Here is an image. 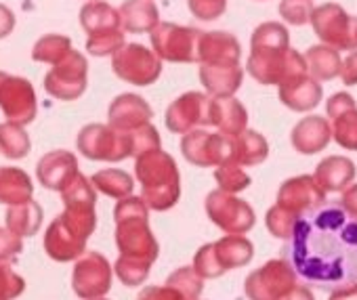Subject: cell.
Segmentation results:
<instances>
[{"instance_id": "cell-1", "label": "cell", "mask_w": 357, "mask_h": 300, "mask_svg": "<svg viewBox=\"0 0 357 300\" xmlns=\"http://www.w3.org/2000/svg\"><path fill=\"white\" fill-rule=\"evenodd\" d=\"M288 267L305 283L334 292L357 281V221L338 202L296 219L284 246Z\"/></svg>"}, {"instance_id": "cell-2", "label": "cell", "mask_w": 357, "mask_h": 300, "mask_svg": "<svg viewBox=\"0 0 357 300\" xmlns=\"http://www.w3.org/2000/svg\"><path fill=\"white\" fill-rule=\"evenodd\" d=\"M248 72L261 84H286L309 76L301 53L290 49V34L278 22L261 24L250 38Z\"/></svg>"}, {"instance_id": "cell-3", "label": "cell", "mask_w": 357, "mask_h": 300, "mask_svg": "<svg viewBox=\"0 0 357 300\" xmlns=\"http://www.w3.org/2000/svg\"><path fill=\"white\" fill-rule=\"evenodd\" d=\"M80 26L86 32V51L95 57L114 55L124 45L120 13L105 0L82 5Z\"/></svg>"}, {"instance_id": "cell-4", "label": "cell", "mask_w": 357, "mask_h": 300, "mask_svg": "<svg viewBox=\"0 0 357 300\" xmlns=\"http://www.w3.org/2000/svg\"><path fill=\"white\" fill-rule=\"evenodd\" d=\"M198 40H200V30L170 24V22H160L151 30L153 53L174 63L198 61Z\"/></svg>"}, {"instance_id": "cell-5", "label": "cell", "mask_w": 357, "mask_h": 300, "mask_svg": "<svg viewBox=\"0 0 357 300\" xmlns=\"http://www.w3.org/2000/svg\"><path fill=\"white\" fill-rule=\"evenodd\" d=\"M309 24L313 26V32L317 34V38L334 51L357 47L355 17H351L336 3H326V5L313 9Z\"/></svg>"}, {"instance_id": "cell-6", "label": "cell", "mask_w": 357, "mask_h": 300, "mask_svg": "<svg viewBox=\"0 0 357 300\" xmlns=\"http://www.w3.org/2000/svg\"><path fill=\"white\" fill-rule=\"evenodd\" d=\"M160 57L143 45H122L114 53V72L130 84H149L160 76Z\"/></svg>"}, {"instance_id": "cell-7", "label": "cell", "mask_w": 357, "mask_h": 300, "mask_svg": "<svg viewBox=\"0 0 357 300\" xmlns=\"http://www.w3.org/2000/svg\"><path fill=\"white\" fill-rule=\"evenodd\" d=\"M86 59L78 51H70L47 76V90L61 97L74 99L84 90L86 84Z\"/></svg>"}, {"instance_id": "cell-8", "label": "cell", "mask_w": 357, "mask_h": 300, "mask_svg": "<svg viewBox=\"0 0 357 300\" xmlns=\"http://www.w3.org/2000/svg\"><path fill=\"white\" fill-rule=\"evenodd\" d=\"M326 111L332 120V139L347 147L351 152H357V105L349 93H336L328 99Z\"/></svg>"}, {"instance_id": "cell-9", "label": "cell", "mask_w": 357, "mask_h": 300, "mask_svg": "<svg viewBox=\"0 0 357 300\" xmlns=\"http://www.w3.org/2000/svg\"><path fill=\"white\" fill-rule=\"evenodd\" d=\"M278 206L294 214L296 219L326 204V191L315 183L313 177H296L284 183L278 196Z\"/></svg>"}, {"instance_id": "cell-10", "label": "cell", "mask_w": 357, "mask_h": 300, "mask_svg": "<svg viewBox=\"0 0 357 300\" xmlns=\"http://www.w3.org/2000/svg\"><path fill=\"white\" fill-rule=\"evenodd\" d=\"M292 287H296V275L288 262H269L263 271L250 277V296L255 300H282Z\"/></svg>"}, {"instance_id": "cell-11", "label": "cell", "mask_w": 357, "mask_h": 300, "mask_svg": "<svg viewBox=\"0 0 357 300\" xmlns=\"http://www.w3.org/2000/svg\"><path fill=\"white\" fill-rule=\"evenodd\" d=\"M240 42L229 32H200L198 40V61L202 65H223V63H240Z\"/></svg>"}, {"instance_id": "cell-12", "label": "cell", "mask_w": 357, "mask_h": 300, "mask_svg": "<svg viewBox=\"0 0 357 300\" xmlns=\"http://www.w3.org/2000/svg\"><path fill=\"white\" fill-rule=\"evenodd\" d=\"M0 105L7 109L11 118H22L24 122L32 120L34 95L28 80L0 74Z\"/></svg>"}, {"instance_id": "cell-13", "label": "cell", "mask_w": 357, "mask_h": 300, "mask_svg": "<svg viewBox=\"0 0 357 300\" xmlns=\"http://www.w3.org/2000/svg\"><path fill=\"white\" fill-rule=\"evenodd\" d=\"M332 139L330 122L321 116H307L292 128V145L301 154H317Z\"/></svg>"}, {"instance_id": "cell-14", "label": "cell", "mask_w": 357, "mask_h": 300, "mask_svg": "<svg viewBox=\"0 0 357 300\" xmlns=\"http://www.w3.org/2000/svg\"><path fill=\"white\" fill-rule=\"evenodd\" d=\"M315 183L326 191V194H334V191H344L353 179H355V164L344 158V156H330L324 158L317 168H315Z\"/></svg>"}, {"instance_id": "cell-15", "label": "cell", "mask_w": 357, "mask_h": 300, "mask_svg": "<svg viewBox=\"0 0 357 300\" xmlns=\"http://www.w3.org/2000/svg\"><path fill=\"white\" fill-rule=\"evenodd\" d=\"M124 32L145 34L160 24V11L153 0H124L118 9Z\"/></svg>"}, {"instance_id": "cell-16", "label": "cell", "mask_w": 357, "mask_h": 300, "mask_svg": "<svg viewBox=\"0 0 357 300\" xmlns=\"http://www.w3.org/2000/svg\"><path fill=\"white\" fill-rule=\"evenodd\" d=\"M321 95V84L311 76H303L280 86V101L294 111H311L319 105Z\"/></svg>"}, {"instance_id": "cell-17", "label": "cell", "mask_w": 357, "mask_h": 300, "mask_svg": "<svg viewBox=\"0 0 357 300\" xmlns=\"http://www.w3.org/2000/svg\"><path fill=\"white\" fill-rule=\"evenodd\" d=\"M202 82L215 95H234L242 84V68L240 63H223V65H202L200 70Z\"/></svg>"}, {"instance_id": "cell-18", "label": "cell", "mask_w": 357, "mask_h": 300, "mask_svg": "<svg viewBox=\"0 0 357 300\" xmlns=\"http://www.w3.org/2000/svg\"><path fill=\"white\" fill-rule=\"evenodd\" d=\"M305 63H307V72L311 74L313 80H332L340 74V55L338 51L326 47V45H317L311 47L305 55H303Z\"/></svg>"}, {"instance_id": "cell-19", "label": "cell", "mask_w": 357, "mask_h": 300, "mask_svg": "<svg viewBox=\"0 0 357 300\" xmlns=\"http://www.w3.org/2000/svg\"><path fill=\"white\" fill-rule=\"evenodd\" d=\"M206 97L198 95V93H192V95H185L178 99L170 109H168V126L174 128V130H183L185 126L194 124V122H200L202 118L198 116L202 111V107L206 105L204 101Z\"/></svg>"}, {"instance_id": "cell-20", "label": "cell", "mask_w": 357, "mask_h": 300, "mask_svg": "<svg viewBox=\"0 0 357 300\" xmlns=\"http://www.w3.org/2000/svg\"><path fill=\"white\" fill-rule=\"evenodd\" d=\"M213 116H215V118H211V120H213L215 124H219L227 134H238V132H242L244 126H246V120H248L246 109H244L236 99H231V97L213 103Z\"/></svg>"}, {"instance_id": "cell-21", "label": "cell", "mask_w": 357, "mask_h": 300, "mask_svg": "<svg viewBox=\"0 0 357 300\" xmlns=\"http://www.w3.org/2000/svg\"><path fill=\"white\" fill-rule=\"evenodd\" d=\"M72 51V40L61 34H47L43 36L32 51V57L36 61H47V63H57L61 61L68 53Z\"/></svg>"}, {"instance_id": "cell-22", "label": "cell", "mask_w": 357, "mask_h": 300, "mask_svg": "<svg viewBox=\"0 0 357 300\" xmlns=\"http://www.w3.org/2000/svg\"><path fill=\"white\" fill-rule=\"evenodd\" d=\"M236 156L240 162L244 164H259L267 158V141L252 132V130H246L240 139H238V145H236Z\"/></svg>"}, {"instance_id": "cell-23", "label": "cell", "mask_w": 357, "mask_h": 300, "mask_svg": "<svg viewBox=\"0 0 357 300\" xmlns=\"http://www.w3.org/2000/svg\"><path fill=\"white\" fill-rule=\"evenodd\" d=\"M313 9L315 7H313L311 0H282V3H280V15L290 26L309 24Z\"/></svg>"}, {"instance_id": "cell-24", "label": "cell", "mask_w": 357, "mask_h": 300, "mask_svg": "<svg viewBox=\"0 0 357 300\" xmlns=\"http://www.w3.org/2000/svg\"><path fill=\"white\" fill-rule=\"evenodd\" d=\"M188 7L192 15L200 22H215L219 19L225 9H227V0H188Z\"/></svg>"}, {"instance_id": "cell-25", "label": "cell", "mask_w": 357, "mask_h": 300, "mask_svg": "<svg viewBox=\"0 0 357 300\" xmlns=\"http://www.w3.org/2000/svg\"><path fill=\"white\" fill-rule=\"evenodd\" d=\"M0 141L9 156H24L28 152V139L17 126H0Z\"/></svg>"}, {"instance_id": "cell-26", "label": "cell", "mask_w": 357, "mask_h": 300, "mask_svg": "<svg viewBox=\"0 0 357 300\" xmlns=\"http://www.w3.org/2000/svg\"><path fill=\"white\" fill-rule=\"evenodd\" d=\"M294 223H296V216L290 214L288 210L280 208V206L271 208L269 214H267V225H269V229L273 231L275 237L288 239V237H290V231H292V227H294Z\"/></svg>"}, {"instance_id": "cell-27", "label": "cell", "mask_w": 357, "mask_h": 300, "mask_svg": "<svg viewBox=\"0 0 357 300\" xmlns=\"http://www.w3.org/2000/svg\"><path fill=\"white\" fill-rule=\"evenodd\" d=\"M342 82L347 86H355L357 84V51H353L342 63H340V74Z\"/></svg>"}, {"instance_id": "cell-28", "label": "cell", "mask_w": 357, "mask_h": 300, "mask_svg": "<svg viewBox=\"0 0 357 300\" xmlns=\"http://www.w3.org/2000/svg\"><path fill=\"white\" fill-rule=\"evenodd\" d=\"M340 208L353 219L357 221V183L355 185H349L344 191H342V198H340Z\"/></svg>"}, {"instance_id": "cell-29", "label": "cell", "mask_w": 357, "mask_h": 300, "mask_svg": "<svg viewBox=\"0 0 357 300\" xmlns=\"http://www.w3.org/2000/svg\"><path fill=\"white\" fill-rule=\"evenodd\" d=\"M15 30V15L7 5H0V38H7Z\"/></svg>"}, {"instance_id": "cell-30", "label": "cell", "mask_w": 357, "mask_h": 300, "mask_svg": "<svg viewBox=\"0 0 357 300\" xmlns=\"http://www.w3.org/2000/svg\"><path fill=\"white\" fill-rule=\"evenodd\" d=\"M330 300H357V283L330 292Z\"/></svg>"}, {"instance_id": "cell-31", "label": "cell", "mask_w": 357, "mask_h": 300, "mask_svg": "<svg viewBox=\"0 0 357 300\" xmlns=\"http://www.w3.org/2000/svg\"><path fill=\"white\" fill-rule=\"evenodd\" d=\"M282 300H313V294L309 292V287L298 285V287H292Z\"/></svg>"}, {"instance_id": "cell-32", "label": "cell", "mask_w": 357, "mask_h": 300, "mask_svg": "<svg viewBox=\"0 0 357 300\" xmlns=\"http://www.w3.org/2000/svg\"><path fill=\"white\" fill-rule=\"evenodd\" d=\"M355 40H357V17H355Z\"/></svg>"}, {"instance_id": "cell-33", "label": "cell", "mask_w": 357, "mask_h": 300, "mask_svg": "<svg viewBox=\"0 0 357 300\" xmlns=\"http://www.w3.org/2000/svg\"><path fill=\"white\" fill-rule=\"evenodd\" d=\"M86 3H93V0H86Z\"/></svg>"}]
</instances>
